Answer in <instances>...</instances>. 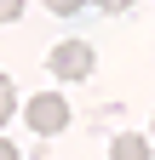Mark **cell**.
I'll use <instances>...</instances> for the list:
<instances>
[{"instance_id":"6da1fadb","label":"cell","mask_w":155,"mask_h":160,"mask_svg":"<svg viewBox=\"0 0 155 160\" xmlns=\"http://www.w3.org/2000/svg\"><path fill=\"white\" fill-rule=\"evenodd\" d=\"M23 120H29L40 137H57V132L69 126V103H63V92H35L29 103H23Z\"/></svg>"},{"instance_id":"7a4b0ae2","label":"cell","mask_w":155,"mask_h":160,"mask_svg":"<svg viewBox=\"0 0 155 160\" xmlns=\"http://www.w3.org/2000/svg\"><path fill=\"white\" fill-rule=\"evenodd\" d=\"M46 63H52L57 80H86L92 74V46H86V40H63V46H52Z\"/></svg>"},{"instance_id":"3957f363","label":"cell","mask_w":155,"mask_h":160,"mask_svg":"<svg viewBox=\"0 0 155 160\" xmlns=\"http://www.w3.org/2000/svg\"><path fill=\"white\" fill-rule=\"evenodd\" d=\"M109 160H149V137L144 132H121L109 143Z\"/></svg>"},{"instance_id":"277c9868","label":"cell","mask_w":155,"mask_h":160,"mask_svg":"<svg viewBox=\"0 0 155 160\" xmlns=\"http://www.w3.org/2000/svg\"><path fill=\"white\" fill-rule=\"evenodd\" d=\"M12 114H17V86H12L6 74H0V126H6Z\"/></svg>"},{"instance_id":"5b68a950","label":"cell","mask_w":155,"mask_h":160,"mask_svg":"<svg viewBox=\"0 0 155 160\" xmlns=\"http://www.w3.org/2000/svg\"><path fill=\"white\" fill-rule=\"evenodd\" d=\"M23 17V0H0V23H17Z\"/></svg>"},{"instance_id":"8992f818","label":"cell","mask_w":155,"mask_h":160,"mask_svg":"<svg viewBox=\"0 0 155 160\" xmlns=\"http://www.w3.org/2000/svg\"><path fill=\"white\" fill-rule=\"evenodd\" d=\"M46 6H52L57 17H75V12H81V6H86V0H46Z\"/></svg>"},{"instance_id":"52a82bcc","label":"cell","mask_w":155,"mask_h":160,"mask_svg":"<svg viewBox=\"0 0 155 160\" xmlns=\"http://www.w3.org/2000/svg\"><path fill=\"white\" fill-rule=\"evenodd\" d=\"M92 6H98V12H115V17H121V12H132V0H92Z\"/></svg>"},{"instance_id":"ba28073f","label":"cell","mask_w":155,"mask_h":160,"mask_svg":"<svg viewBox=\"0 0 155 160\" xmlns=\"http://www.w3.org/2000/svg\"><path fill=\"white\" fill-rule=\"evenodd\" d=\"M0 160H23V154H17V143H6V137H0Z\"/></svg>"}]
</instances>
